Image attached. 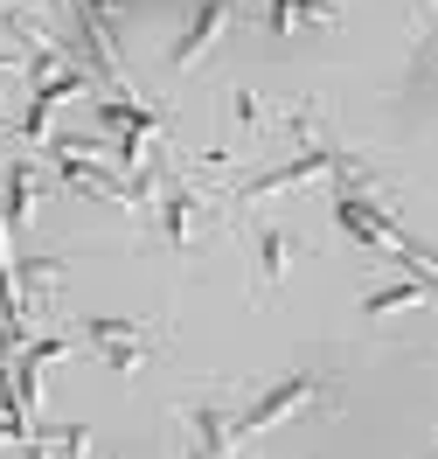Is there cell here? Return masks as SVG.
I'll return each mask as SVG.
<instances>
[{"instance_id": "6da1fadb", "label": "cell", "mask_w": 438, "mask_h": 459, "mask_svg": "<svg viewBox=\"0 0 438 459\" xmlns=\"http://www.w3.org/2000/svg\"><path fill=\"white\" fill-rule=\"evenodd\" d=\"M306 397H321V383H313V376H286V383H271V390H264V397L251 403L244 418H236V446H251L258 431H271L286 411H299Z\"/></svg>"}, {"instance_id": "7a4b0ae2", "label": "cell", "mask_w": 438, "mask_h": 459, "mask_svg": "<svg viewBox=\"0 0 438 459\" xmlns=\"http://www.w3.org/2000/svg\"><path fill=\"white\" fill-rule=\"evenodd\" d=\"M334 216H341V230H348L362 251H404V237H397V223L382 216L369 195H355V188H341V202H334Z\"/></svg>"}, {"instance_id": "3957f363", "label": "cell", "mask_w": 438, "mask_h": 459, "mask_svg": "<svg viewBox=\"0 0 438 459\" xmlns=\"http://www.w3.org/2000/svg\"><path fill=\"white\" fill-rule=\"evenodd\" d=\"M84 342L98 348L112 369H140V362H146V334L133 327V320H105V314H98V320H84Z\"/></svg>"}, {"instance_id": "277c9868", "label": "cell", "mask_w": 438, "mask_h": 459, "mask_svg": "<svg viewBox=\"0 0 438 459\" xmlns=\"http://www.w3.org/2000/svg\"><path fill=\"white\" fill-rule=\"evenodd\" d=\"M327 168H341V153H334V146H306L299 160H286V168L258 174V181L244 188V202H264V195H279V188H299V181H313V174H327Z\"/></svg>"}, {"instance_id": "5b68a950", "label": "cell", "mask_w": 438, "mask_h": 459, "mask_svg": "<svg viewBox=\"0 0 438 459\" xmlns=\"http://www.w3.org/2000/svg\"><path fill=\"white\" fill-rule=\"evenodd\" d=\"M230 29V0H195V22L181 29V42H175V63L181 70H195V63L209 56V42Z\"/></svg>"}, {"instance_id": "8992f818", "label": "cell", "mask_w": 438, "mask_h": 459, "mask_svg": "<svg viewBox=\"0 0 438 459\" xmlns=\"http://www.w3.org/2000/svg\"><path fill=\"white\" fill-rule=\"evenodd\" d=\"M425 299H438V272H410L404 286H382L362 299V320H390V314H404V307H425Z\"/></svg>"}, {"instance_id": "52a82bcc", "label": "cell", "mask_w": 438, "mask_h": 459, "mask_svg": "<svg viewBox=\"0 0 438 459\" xmlns=\"http://www.w3.org/2000/svg\"><path fill=\"white\" fill-rule=\"evenodd\" d=\"M188 425H195V453H188V459H230L236 418H223L216 403H195V411H188Z\"/></svg>"}, {"instance_id": "ba28073f", "label": "cell", "mask_w": 438, "mask_h": 459, "mask_svg": "<svg viewBox=\"0 0 438 459\" xmlns=\"http://www.w3.org/2000/svg\"><path fill=\"white\" fill-rule=\"evenodd\" d=\"M334 7L327 0H264V29L271 35H292V29H327Z\"/></svg>"}, {"instance_id": "9c48e42d", "label": "cell", "mask_w": 438, "mask_h": 459, "mask_svg": "<svg viewBox=\"0 0 438 459\" xmlns=\"http://www.w3.org/2000/svg\"><path fill=\"white\" fill-rule=\"evenodd\" d=\"M286 264H292V237L279 223H264L258 230V286H279V279H286Z\"/></svg>"}, {"instance_id": "30bf717a", "label": "cell", "mask_w": 438, "mask_h": 459, "mask_svg": "<svg viewBox=\"0 0 438 459\" xmlns=\"http://www.w3.org/2000/svg\"><path fill=\"white\" fill-rule=\"evenodd\" d=\"M188 223H195V195H188V188H167V195H160V230H167V244H188Z\"/></svg>"}, {"instance_id": "8fae6325", "label": "cell", "mask_w": 438, "mask_h": 459, "mask_svg": "<svg viewBox=\"0 0 438 459\" xmlns=\"http://www.w3.org/2000/svg\"><path fill=\"white\" fill-rule=\"evenodd\" d=\"M29 209H35V181H29V168H7V230L29 223Z\"/></svg>"}, {"instance_id": "7c38bea8", "label": "cell", "mask_w": 438, "mask_h": 459, "mask_svg": "<svg viewBox=\"0 0 438 459\" xmlns=\"http://www.w3.org/2000/svg\"><path fill=\"white\" fill-rule=\"evenodd\" d=\"M0 314H7V327H21V286H14V264H7V237H0Z\"/></svg>"}, {"instance_id": "4fadbf2b", "label": "cell", "mask_w": 438, "mask_h": 459, "mask_svg": "<svg viewBox=\"0 0 438 459\" xmlns=\"http://www.w3.org/2000/svg\"><path fill=\"white\" fill-rule=\"evenodd\" d=\"M432 7H438V0H432Z\"/></svg>"}]
</instances>
